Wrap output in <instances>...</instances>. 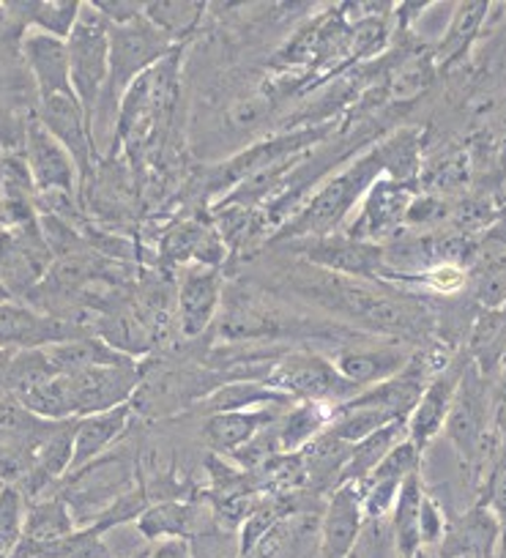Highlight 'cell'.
Returning <instances> with one entry per match:
<instances>
[{
  "label": "cell",
  "instance_id": "1",
  "mask_svg": "<svg viewBox=\"0 0 506 558\" xmlns=\"http://www.w3.org/2000/svg\"><path fill=\"white\" fill-rule=\"evenodd\" d=\"M282 296H299L326 313V318L373 337L417 342L433 329V315L417 296H402L391 288H378L373 279L346 277L301 260L282 268L277 277Z\"/></svg>",
  "mask_w": 506,
  "mask_h": 558
},
{
  "label": "cell",
  "instance_id": "2",
  "mask_svg": "<svg viewBox=\"0 0 506 558\" xmlns=\"http://www.w3.org/2000/svg\"><path fill=\"white\" fill-rule=\"evenodd\" d=\"M173 39L161 34L154 23L143 17L132 20L126 25H112L110 28V69H107V83L101 90L99 107L94 118V137L107 134L112 140L116 132L118 110L121 99L129 90V85L137 77H143L148 69H154L161 58H167L176 50Z\"/></svg>",
  "mask_w": 506,
  "mask_h": 558
},
{
  "label": "cell",
  "instance_id": "3",
  "mask_svg": "<svg viewBox=\"0 0 506 558\" xmlns=\"http://www.w3.org/2000/svg\"><path fill=\"white\" fill-rule=\"evenodd\" d=\"M236 380L230 373L212 369L206 362H145L129 408L134 416L170 418L206 400L219 386Z\"/></svg>",
  "mask_w": 506,
  "mask_h": 558
},
{
  "label": "cell",
  "instance_id": "4",
  "mask_svg": "<svg viewBox=\"0 0 506 558\" xmlns=\"http://www.w3.org/2000/svg\"><path fill=\"white\" fill-rule=\"evenodd\" d=\"M181 58H184V47H176L170 56L161 58L154 69H148L143 77L129 85L121 99V110H118L107 159H116L121 146L145 143L159 129V123L167 121V116L173 112L176 96H179Z\"/></svg>",
  "mask_w": 506,
  "mask_h": 558
},
{
  "label": "cell",
  "instance_id": "5",
  "mask_svg": "<svg viewBox=\"0 0 506 558\" xmlns=\"http://www.w3.org/2000/svg\"><path fill=\"white\" fill-rule=\"evenodd\" d=\"M384 175L378 154L370 151L351 168L342 170L340 175H332L321 190L299 208L296 217L279 230V241H301V239H317V235H332L340 228L348 217L359 208L364 201L370 186Z\"/></svg>",
  "mask_w": 506,
  "mask_h": 558
},
{
  "label": "cell",
  "instance_id": "6",
  "mask_svg": "<svg viewBox=\"0 0 506 558\" xmlns=\"http://www.w3.org/2000/svg\"><path fill=\"white\" fill-rule=\"evenodd\" d=\"M140 485L137 460L121 449V452H107L99 460L88 463L85 469L72 471L67 480L58 485V496L69 504L80 529L94 523L112 501L123 493L134 490Z\"/></svg>",
  "mask_w": 506,
  "mask_h": 558
},
{
  "label": "cell",
  "instance_id": "7",
  "mask_svg": "<svg viewBox=\"0 0 506 558\" xmlns=\"http://www.w3.org/2000/svg\"><path fill=\"white\" fill-rule=\"evenodd\" d=\"M266 384L274 386L282 395L293 397L296 402H328V405H342L359 395V386H353L346 375L337 369V364L328 356L317 353L310 345H293L272 364L266 375Z\"/></svg>",
  "mask_w": 506,
  "mask_h": 558
},
{
  "label": "cell",
  "instance_id": "8",
  "mask_svg": "<svg viewBox=\"0 0 506 558\" xmlns=\"http://www.w3.org/2000/svg\"><path fill=\"white\" fill-rule=\"evenodd\" d=\"M110 28L105 14L94 3H83L77 25L67 39L69 63H72V88L83 105L91 126H94L96 107H99L101 90L107 83L110 69Z\"/></svg>",
  "mask_w": 506,
  "mask_h": 558
},
{
  "label": "cell",
  "instance_id": "9",
  "mask_svg": "<svg viewBox=\"0 0 506 558\" xmlns=\"http://www.w3.org/2000/svg\"><path fill=\"white\" fill-rule=\"evenodd\" d=\"M56 263V252L41 233L39 217L17 228L0 230V279L17 302L31 299Z\"/></svg>",
  "mask_w": 506,
  "mask_h": 558
},
{
  "label": "cell",
  "instance_id": "10",
  "mask_svg": "<svg viewBox=\"0 0 506 558\" xmlns=\"http://www.w3.org/2000/svg\"><path fill=\"white\" fill-rule=\"evenodd\" d=\"M36 118L45 123L47 132L61 143L74 159L80 173V203H83L85 190H88L91 179L96 173V137L94 126H91L88 116H85L83 105L74 94H58L50 99H39L36 107Z\"/></svg>",
  "mask_w": 506,
  "mask_h": 558
},
{
  "label": "cell",
  "instance_id": "11",
  "mask_svg": "<svg viewBox=\"0 0 506 558\" xmlns=\"http://www.w3.org/2000/svg\"><path fill=\"white\" fill-rule=\"evenodd\" d=\"M23 159L28 165L31 181L36 186V197H77L80 201V173L67 148L52 137L39 118L25 123ZM83 206V203H80Z\"/></svg>",
  "mask_w": 506,
  "mask_h": 558
},
{
  "label": "cell",
  "instance_id": "12",
  "mask_svg": "<svg viewBox=\"0 0 506 558\" xmlns=\"http://www.w3.org/2000/svg\"><path fill=\"white\" fill-rule=\"evenodd\" d=\"M222 271L201 263H190L176 286V320L184 340L195 342L197 337L208 335L217 324V315L225 302Z\"/></svg>",
  "mask_w": 506,
  "mask_h": 558
},
{
  "label": "cell",
  "instance_id": "13",
  "mask_svg": "<svg viewBox=\"0 0 506 558\" xmlns=\"http://www.w3.org/2000/svg\"><path fill=\"white\" fill-rule=\"evenodd\" d=\"M290 252H301V260L334 274H346L357 279H384L386 255L381 244H368L351 235H317V239L288 241Z\"/></svg>",
  "mask_w": 506,
  "mask_h": 558
},
{
  "label": "cell",
  "instance_id": "14",
  "mask_svg": "<svg viewBox=\"0 0 506 558\" xmlns=\"http://www.w3.org/2000/svg\"><path fill=\"white\" fill-rule=\"evenodd\" d=\"M85 335L91 331H85L77 320L47 315L28 302L12 299L0 304V351H36Z\"/></svg>",
  "mask_w": 506,
  "mask_h": 558
},
{
  "label": "cell",
  "instance_id": "15",
  "mask_svg": "<svg viewBox=\"0 0 506 558\" xmlns=\"http://www.w3.org/2000/svg\"><path fill=\"white\" fill-rule=\"evenodd\" d=\"M67 384L74 418L112 411V408L129 405L132 400L140 384V362L83 369V373L67 375Z\"/></svg>",
  "mask_w": 506,
  "mask_h": 558
},
{
  "label": "cell",
  "instance_id": "16",
  "mask_svg": "<svg viewBox=\"0 0 506 558\" xmlns=\"http://www.w3.org/2000/svg\"><path fill=\"white\" fill-rule=\"evenodd\" d=\"M408 345H411V342H381V337H368V340L337 348L332 362L337 364V369H340L353 386H359V389L364 391L370 389V386L395 378V375H400L402 369L408 367V362H411L413 353H417Z\"/></svg>",
  "mask_w": 506,
  "mask_h": 558
},
{
  "label": "cell",
  "instance_id": "17",
  "mask_svg": "<svg viewBox=\"0 0 506 558\" xmlns=\"http://www.w3.org/2000/svg\"><path fill=\"white\" fill-rule=\"evenodd\" d=\"M408 208H411V192L406 184L381 175L368 190L364 201L359 203L357 219L348 225L346 235L368 244H381V239H389L406 222Z\"/></svg>",
  "mask_w": 506,
  "mask_h": 558
},
{
  "label": "cell",
  "instance_id": "18",
  "mask_svg": "<svg viewBox=\"0 0 506 558\" xmlns=\"http://www.w3.org/2000/svg\"><path fill=\"white\" fill-rule=\"evenodd\" d=\"M212 525H217V518H214L206 496L165 498V501H154L140 514L134 531L148 545H154V542L165 539H192Z\"/></svg>",
  "mask_w": 506,
  "mask_h": 558
},
{
  "label": "cell",
  "instance_id": "19",
  "mask_svg": "<svg viewBox=\"0 0 506 558\" xmlns=\"http://www.w3.org/2000/svg\"><path fill=\"white\" fill-rule=\"evenodd\" d=\"M326 501L301 504L261 536L246 558H321V523Z\"/></svg>",
  "mask_w": 506,
  "mask_h": 558
},
{
  "label": "cell",
  "instance_id": "20",
  "mask_svg": "<svg viewBox=\"0 0 506 558\" xmlns=\"http://www.w3.org/2000/svg\"><path fill=\"white\" fill-rule=\"evenodd\" d=\"M468 364H471V353L451 356V362L446 364L438 375L430 378L422 400H419V405L413 408V413L408 416V438H411L422 452L441 436V433H444L451 402H455L457 395V386H460L462 373H466Z\"/></svg>",
  "mask_w": 506,
  "mask_h": 558
},
{
  "label": "cell",
  "instance_id": "21",
  "mask_svg": "<svg viewBox=\"0 0 506 558\" xmlns=\"http://www.w3.org/2000/svg\"><path fill=\"white\" fill-rule=\"evenodd\" d=\"M362 493L357 485L334 487L321 523V558H353L364 529Z\"/></svg>",
  "mask_w": 506,
  "mask_h": 558
},
{
  "label": "cell",
  "instance_id": "22",
  "mask_svg": "<svg viewBox=\"0 0 506 558\" xmlns=\"http://www.w3.org/2000/svg\"><path fill=\"white\" fill-rule=\"evenodd\" d=\"M20 52H23L25 66H28L39 99L74 94L67 41L41 34V31H25L23 39H20Z\"/></svg>",
  "mask_w": 506,
  "mask_h": 558
},
{
  "label": "cell",
  "instance_id": "23",
  "mask_svg": "<svg viewBox=\"0 0 506 558\" xmlns=\"http://www.w3.org/2000/svg\"><path fill=\"white\" fill-rule=\"evenodd\" d=\"M290 405H266L255 411H228V413H208L203 418V441L214 454L230 458L246 444L255 441L266 427H272Z\"/></svg>",
  "mask_w": 506,
  "mask_h": 558
},
{
  "label": "cell",
  "instance_id": "24",
  "mask_svg": "<svg viewBox=\"0 0 506 558\" xmlns=\"http://www.w3.org/2000/svg\"><path fill=\"white\" fill-rule=\"evenodd\" d=\"M132 416V408L121 405L112 408V411L91 413V416L77 418V427H74L72 471L85 469L88 463L99 460L101 454L110 452L112 444L121 441V438L126 436ZM72 471H69V474H72Z\"/></svg>",
  "mask_w": 506,
  "mask_h": 558
},
{
  "label": "cell",
  "instance_id": "25",
  "mask_svg": "<svg viewBox=\"0 0 506 558\" xmlns=\"http://www.w3.org/2000/svg\"><path fill=\"white\" fill-rule=\"evenodd\" d=\"M334 416H337V405H328V402H293L272 425L277 449L282 454L301 452V449L310 447L317 436L328 430Z\"/></svg>",
  "mask_w": 506,
  "mask_h": 558
},
{
  "label": "cell",
  "instance_id": "26",
  "mask_svg": "<svg viewBox=\"0 0 506 558\" xmlns=\"http://www.w3.org/2000/svg\"><path fill=\"white\" fill-rule=\"evenodd\" d=\"M422 471L411 474L400 487L395 509L389 514L391 542H395L397 558H419L424 550L422 542V501H424Z\"/></svg>",
  "mask_w": 506,
  "mask_h": 558
},
{
  "label": "cell",
  "instance_id": "27",
  "mask_svg": "<svg viewBox=\"0 0 506 558\" xmlns=\"http://www.w3.org/2000/svg\"><path fill=\"white\" fill-rule=\"evenodd\" d=\"M47 359L56 367L58 375H74L83 373V369L94 367H112V364H129L140 362V359L126 356V353L116 351L107 340L96 335L74 337V340L56 342V345H47Z\"/></svg>",
  "mask_w": 506,
  "mask_h": 558
},
{
  "label": "cell",
  "instance_id": "28",
  "mask_svg": "<svg viewBox=\"0 0 506 558\" xmlns=\"http://www.w3.org/2000/svg\"><path fill=\"white\" fill-rule=\"evenodd\" d=\"M293 397L282 395V391H277L274 386H268L266 380H230V384L219 386L214 395H208L206 400L197 402L195 411L208 416V413L255 411V408L293 405Z\"/></svg>",
  "mask_w": 506,
  "mask_h": 558
},
{
  "label": "cell",
  "instance_id": "29",
  "mask_svg": "<svg viewBox=\"0 0 506 558\" xmlns=\"http://www.w3.org/2000/svg\"><path fill=\"white\" fill-rule=\"evenodd\" d=\"M408 438V422H391V425L381 427L373 436L362 438L359 444H353L351 454H348V463L342 469L340 480H337V487L340 485H362L381 463H384L386 454L397 447L400 441Z\"/></svg>",
  "mask_w": 506,
  "mask_h": 558
},
{
  "label": "cell",
  "instance_id": "30",
  "mask_svg": "<svg viewBox=\"0 0 506 558\" xmlns=\"http://www.w3.org/2000/svg\"><path fill=\"white\" fill-rule=\"evenodd\" d=\"M487 3H460V7H455L449 28L444 31V39H441L438 50H435V58L441 63L449 66L457 58L466 56V50L477 39L479 28H482L484 17H487Z\"/></svg>",
  "mask_w": 506,
  "mask_h": 558
},
{
  "label": "cell",
  "instance_id": "31",
  "mask_svg": "<svg viewBox=\"0 0 506 558\" xmlns=\"http://www.w3.org/2000/svg\"><path fill=\"white\" fill-rule=\"evenodd\" d=\"M206 3H190V0H161V3H145V20L154 23L161 34H167L176 45L192 34L201 23Z\"/></svg>",
  "mask_w": 506,
  "mask_h": 558
},
{
  "label": "cell",
  "instance_id": "32",
  "mask_svg": "<svg viewBox=\"0 0 506 558\" xmlns=\"http://www.w3.org/2000/svg\"><path fill=\"white\" fill-rule=\"evenodd\" d=\"M52 378H58V373L50 364V359H47L45 348H36V351H14L12 364H9L7 395L20 397Z\"/></svg>",
  "mask_w": 506,
  "mask_h": 558
},
{
  "label": "cell",
  "instance_id": "33",
  "mask_svg": "<svg viewBox=\"0 0 506 558\" xmlns=\"http://www.w3.org/2000/svg\"><path fill=\"white\" fill-rule=\"evenodd\" d=\"M375 154H378L384 175L400 181V184H408L419 173V143L413 132L395 134L384 146L375 148Z\"/></svg>",
  "mask_w": 506,
  "mask_h": 558
},
{
  "label": "cell",
  "instance_id": "34",
  "mask_svg": "<svg viewBox=\"0 0 506 558\" xmlns=\"http://www.w3.org/2000/svg\"><path fill=\"white\" fill-rule=\"evenodd\" d=\"M28 514V498L20 487H7L0 493V558H9L20 545Z\"/></svg>",
  "mask_w": 506,
  "mask_h": 558
},
{
  "label": "cell",
  "instance_id": "35",
  "mask_svg": "<svg viewBox=\"0 0 506 558\" xmlns=\"http://www.w3.org/2000/svg\"><path fill=\"white\" fill-rule=\"evenodd\" d=\"M402 279V282H417V286L427 288V291L441 293V296H455L460 293L462 288L468 286V271L460 266V263H438V266H430L424 271L417 274H406V277H395Z\"/></svg>",
  "mask_w": 506,
  "mask_h": 558
},
{
  "label": "cell",
  "instance_id": "36",
  "mask_svg": "<svg viewBox=\"0 0 506 558\" xmlns=\"http://www.w3.org/2000/svg\"><path fill=\"white\" fill-rule=\"evenodd\" d=\"M192 558H241L239 534L236 531L222 529V525H212L203 534L190 539Z\"/></svg>",
  "mask_w": 506,
  "mask_h": 558
},
{
  "label": "cell",
  "instance_id": "37",
  "mask_svg": "<svg viewBox=\"0 0 506 558\" xmlns=\"http://www.w3.org/2000/svg\"><path fill=\"white\" fill-rule=\"evenodd\" d=\"M430 80H433V58L413 56L397 69L395 80H391V94L395 99H413L427 88Z\"/></svg>",
  "mask_w": 506,
  "mask_h": 558
},
{
  "label": "cell",
  "instance_id": "38",
  "mask_svg": "<svg viewBox=\"0 0 506 558\" xmlns=\"http://www.w3.org/2000/svg\"><path fill=\"white\" fill-rule=\"evenodd\" d=\"M268 118V99L263 96H250V99L236 101L228 110L225 121L230 123V129H239V132H246V129L261 126Z\"/></svg>",
  "mask_w": 506,
  "mask_h": 558
},
{
  "label": "cell",
  "instance_id": "39",
  "mask_svg": "<svg viewBox=\"0 0 506 558\" xmlns=\"http://www.w3.org/2000/svg\"><path fill=\"white\" fill-rule=\"evenodd\" d=\"M449 534V523H446V514L441 509L438 498L424 493V501H422V542L424 547L430 545H441Z\"/></svg>",
  "mask_w": 506,
  "mask_h": 558
},
{
  "label": "cell",
  "instance_id": "40",
  "mask_svg": "<svg viewBox=\"0 0 506 558\" xmlns=\"http://www.w3.org/2000/svg\"><path fill=\"white\" fill-rule=\"evenodd\" d=\"M94 7L105 14L110 25H126L145 14V3L140 0H94Z\"/></svg>",
  "mask_w": 506,
  "mask_h": 558
},
{
  "label": "cell",
  "instance_id": "41",
  "mask_svg": "<svg viewBox=\"0 0 506 558\" xmlns=\"http://www.w3.org/2000/svg\"><path fill=\"white\" fill-rule=\"evenodd\" d=\"M145 558H192L190 539H165L154 542L148 547V556Z\"/></svg>",
  "mask_w": 506,
  "mask_h": 558
},
{
  "label": "cell",
  "instance_id": "42",
  "mask_svg": "<svg viewBox=\"0 0 506 558\" xmlns=\"http://www.w3.org/2000/svg\"><path fill=\"white\" fill-rule=\"evenodd\" d=\"M9 364H12V351H0V397H7Z\"/></svg>",
  "mask_w": 506,
  "mask_h": 558
},
{
  "label": "cell",
  "instance_id": "43",
  "mask_svg": "<svg viewBox=\"0 0 506 558\" xmlns=\"http://www.w3.org/2000/svg\"><path fill=\"white\" fill-rule=\"evenodd\" d=\"M12 293H9V288L3 286V279H0V304H7V302H12Z\"/></svg>",
  "mask_w": 506,
  "mask_h": 558
},
{
  "label": "cell",
  "instance_id": "44",
  "mask_svg": "<svg viewBox=\"0 0 506 558\" xmlns=\"http://www.w3.org/2000/svg\"><path fill=\"white\" fill-rule=\"evenodd\" d=\"M7 487H9V485H3V480H0V493H3V490H7Z\"/></svg>",
  "mask_w": 506,
  "mask_h": 558
}]
</instances>
